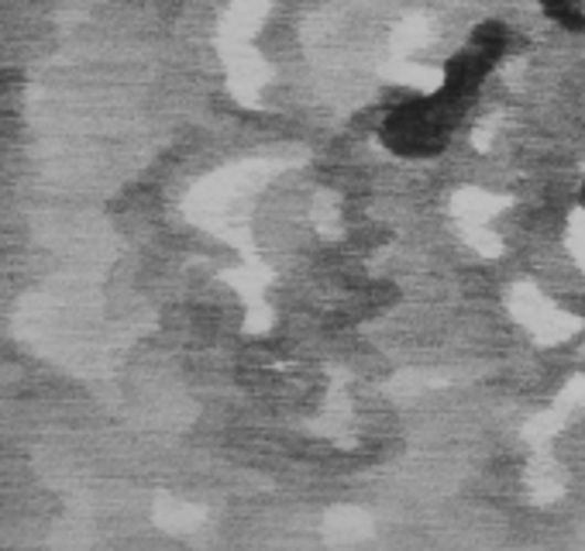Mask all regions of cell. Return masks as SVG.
Returning a JSON list of instances; mask_svg holds the SVG:
<instances>
[{
    "label": "cell",
    "mask_w": 585,
    "mask_h": 551,
    "mask_svg": "<svg viewBox=\"0 0 585 551\" xmlns=\"http://www.w3.org/2000/svg\"><path fill=\"white\" fill-rule=\"evenodd\" d=\"M465 104H468L465 97H455L448 91H437L421 100H406L386 114L379 138H383V145L396 156L430 159L448 145L451 128L461 121Z\"/></svg>",
    "instance_id": "6da1fadb"
},
{
    "label": "cell",
    "mask_w": 585,
    "mask_h": 551,
    "mask_svg": "<svg viewBox=\"0 0 585 551\" xmlns=\"http://www.w3.org/2000/svg\"><path fill=\"white\" fill-rule=\"evenodd\" d=\"M507 49V32L503 24L496 21H486L476 28V35L468 39V45L455 55V60L448 63L445 70V83L442 91L455 94V97H472L479 91V83L489 76V70L496 66V60L503 55Z\"/></svg>",
    "instance_id": "7a4b0ae2"
},
{
    "label": "cell",
    "mask_w": 585,
    "mask_h": 551,
    "mask_svg": "<svg viewBox=\"0 0 585 551\" xmlns=\"http://www.w3.org/2000/svg\"><path fill=\"white\" fill-rule=\"evenodd\" d=\"M541 8L551 21H559L568 32H585V18L575 0H541Z\"/></svg>",
    "instance_id": "3957f363"
},
{
    "label": "cell",
    "mask_w": 585,
    "mask_h": 551,
    "mask_svg": "<svg viewBox=\"0 0 585 551\" xmlns=\"http://www.w3.org/2000/svg\"><path fill=\"white\" fill-rule=\"evenodd\" d=\"M582 208H585V187H582Z\"/></svg>",
    "instance_id": "277c9868"
}]
</instances>
